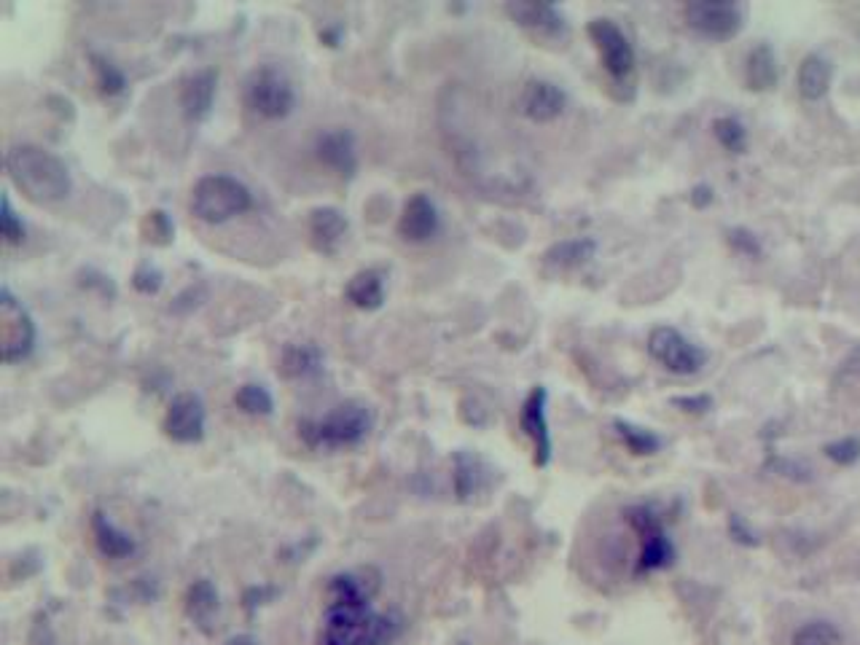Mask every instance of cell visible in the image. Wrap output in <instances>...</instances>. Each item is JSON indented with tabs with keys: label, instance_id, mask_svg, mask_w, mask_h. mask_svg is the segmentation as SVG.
Listing matches in <instances>:
<instances>
[{
	"label": "cell",
	"instance_id": "83f0119b",
	"mask_svg": "<svg viewBox=\"0 0 860 645\" xmlns=\"http://www.w3.org/2000/svg\"><path fill=\"white\" fill-rule=\"evenodd\" d=\"M791 645H842V629L829 618H812L793 629Z\"/></svg>",
	"mask_w": 860,
	"mask_h": 645
},
{
	"label": "cell",
	"instance_id": "d590c367",
	"mask_svg": "<svg viewBox=\"0 0 860 645\" xmlns=\"http://www.w3.org/2000/svg\"><path fill=\"white\" fill-rule=\"evenodd\" d=\"M132 286L140 290V294H157L161 288V272L151 264H140L138 272L132 275Z\"/></svg>",
	"mask_w": 860,
	"mask_h": 645
},
{
	"label": "cell",
	"instance_id": "d6986e66",
	"mask_svg": "<svg viewBox=\"0 0 860 645\" xmlns=\"http://www.w3.org/2000/svg\"><path fill=\"white\" fill-rule=\"evenodd\" d=\"M347 235V218L345 212L336 208H318L309 212V237H313V245L320 250V254L332 256L339 250L342 240Z\"/></svg>",
	"mask_w": 860,
	"mask_h": 645
},
{
	"label": "cell",
	"instance_id": "8992f818",
	"mask_svg": "<svg viewBox=\"0 0 860 645\" xmlns=\"http://www.w3.org/2000/svg\"><path fill=\"white\" fill-rule=\"evenodd\" d=\"M245 106L261 119H286L294 111L296 95L286 76L277 68H256L245 81Z\"/></svg>",
	"mask_w": 860,
	"mask_h": 645
},
{
	"label": "cell",
	"instance_id": "4316f807",
	"mask_svg": "<svg viewBox=\"0 0 860 645\" xmlns=\"http://www.w3.org/2000/svg\"><path fill=\"white\" fill-rule=\"evenodd\" d=\"M613 430H616V436L622 438L624 447L637 457H651V455H656L659 449H662V438H659L656 434H651L649 428H640V425H635V423L616 419V423H613Z\"/></svg>",
	"mask_w": 860,
	"mask_h": 645
},
{
	"label": "cell",
	"instance_id": "3957f363",
	"mask_svg": "<svg viewBox=\"0 0 860 645\" xmlns=\"http://www.w3.org/2000/svg\"><path fill=\"white\" fill-rule=\"evenodd\" d=\"M374 415L366 404L347 401L328 411L326 417L302 419L296 425L299 438L309 449H350L372 434Z\"/></svg>",
	"mask_w": 860,
	"mask_h": 645
},
{
	"label": "cell",
	"instance_id": "836d02e7",
	"mask_svg": "<svg viewBox=\"0 0 860 645\" xmlns=\"http://www.w3.org/2000/svg\"><path fill=\"white\" fill-rule=\"evenodd\" d=\"M0 231H3V240L9 245H19L24 240V226L11 208L9 197H3V202H0Z\"/></svg>",
	"mask_w": 860,
	"mask_h": 645
},
{
	"label": "cell",
	"instance_id": "8d00e7d4",
	"mask_svg": "<svg viewBox=\"0 0 860 645\" xmlns=\"http://www.w3.org/2000/svg\"><path fill=\"white\" fill-rule=\"evenodd\" d=\"M146 224H151V235H154V242H159L157 237H161V242H170V237H172V224H170V218L165 216V212H161V210H154V212H148Z\"/></svg>",
	"mask_w": 860,
	"mask_h": 645
},
{
	"label": "cell",
	"instance_id": "7402d4cb",
	"mask_svg": "<svg viewBox=\"0 0 860 645\" xmlns=\"http://www.w3.org/2000/svg\"><path fill=\"white\" fill-rule=\"evenodd\" d=\"M780 81V64L778 54L769 43H759V47L750 49L745 60V83L750 92H769V89L778 87Z\"/></svg>",
	"mask_w": 860,
	"mask_h": 645
},
{
	"label": "cell",
	"instance_id": "8fae6325",
	"mask_svg": "<svg viewBox=\"0 0 860 645\" xmlns=\"http://www.w3.org/2000/svg\"><path fill=\"white\" fill-rule=\"evenodd\" d=\"M205 428H208V411L202 398L197 393H178L167 406L165 423H161L167 438L176 444H197L205 438Z\"/></svg>",
	"mask_w": 860,
	"mask_h": 645
},
{
	"label": "cell",
	"instance_id": "44dd1931",
	"mask_svg": "<svg viewBox=\"0 0 860 645\" xmlns=\"http://www.w3.org/2000/svg\"><path fill=\"white\" fill-rule=\"evenodd\" d=\"M831 79H833V64L829 57L812 51V54H807L799 64V76H797L799 95L810 102L823 100L831 89Z\"/></svg>",
	"mask_w": 860,
	"mask_h": 645
},
{
	"label": "cell",
	"instance_id": "ffe728a7",
	"mask_svg": "<svg viewBox=\"0 0 860 645\" xmlns=\"http://www.w3.org/2000/svg\"><path fill=\"white\" fill-rule=\"evenodd\" d=\"M92 535H95L97 548H100V554L108 559H127L138 552V544H135L132 535L121 530L116 522L108 519L106 512L92 514Z\"/></svg>",
	"mask_w": 860,
	"mask_h": 645
},
{
	"label": "cell",
	"instance_id": "ba28073f",
	"mask_svg": "<svg viewBox=\"0 0 860 645\" xmlns=\"http://www.w3.org/2000/svg\"><path fill=\"white\" fill-rule=\"evenodd\" d=\"M649 353L664 371L675 374V377H694L708 364V353L672 326L653 328L649 337Z\"/></svg>",
	"mask_w": 860,
	"mask_h": 645
},
{
	"label": "cell",
	"instance_id": "7a4b0ae2",
	"mask_svg": "<svg viewBox=\"0 0 860 645\" xmlns=\"http://www.w3.org/2000/svg\"><path fill=\"white\" fill-rule=\"evenodd\" d=\"M6 170L17 189L36 205L60 202L73 186L65 161L41 146L24 143L11 148L6 153Z\"/></svg>",
	"mask_w": 860,
	"mask_h": 645
},
{
	"label": "cell",
	"instance_id": "74e56055",
	"mask_svg": "<svg viewBox=\"0 0 860 645\" xmlns=\"http://www.w3.org/2000/svg\"><path fill=\"white\" fill-rule=\"evenodd\" d=\"M675 406H681L683 411H691V415H704V411L713 406V398L710 396H702V393H696V396H681L672 401Z\"/></svg>",
	"mask_w": 860,
	"mask_h": 645
},
{
	"label": "cell",
	"instance_id": "9a60e30c",
	"mask_svg": "<svg viewBox=\"0 0 860 645\" xmlns=\"http://www.w3.org/2000/svg\"><path fill=\"white\" fill-rule=\"evenodd\" d=\"M506 14L514 19L520 28L541 38H562L567 32V22L562 11L552 3H530V0H511L506 3Z\"/></svg>",
	"mask_w": 860,
	"mask_h": 645
},
{
	"label": "cell",
	"instance_id": "9c48e42d",
	"mask_svg": "<svg viewBox=\"0 0 860 645\" xmlns=\"http://www.w3.org/2000/svg\"><path fill=\"white\" fill-rule=\"evenodd\" d=\"M36 347V322L9 288L0 290V353L6 364L24 360Z\"/></svg>",
	"mask_w": 860,
	"mask_h": 645
},
{
	"label": "cell",
	"instance_id": "d6a6232c",
	"mask_svg": "<svg viewBox=\"0 0 860 645\" xmlns=\"http://www.w3.org/2000/svg\"><path fill=\"white\" fill-rule=\"evenodd\" d=\"M726 242L732 245V250H737V254L745 258H761V254H764L759 237H755L750 229H745V226H734V229H729Z\"/></svg>",
	"mask_w": 860,
	"mask_h": 645
},
{
	"label": "cell",
	"instance_id": "277c9868",
	"mask_svg": "<svg viewBox=\"0 0 860 645\" xmlns=\"http://www.w3.org/2000/svg\"><path fill=\"white\" fill-rule=\"evenodd\" d=\"M624 519L640 538V554L635 559V576H649V573L668 570V567L675 565V559H678L675 544H672L668 530H664L656 508L649 506V503L626 506Z\"/></svg>",
	"mask_w": 860,
	"mask_h": 645
},
{
	"label": "cell",
	"instance_id": "60d3db41",
	"mask_svg": "<svg viewBox=\"0 0 860 645\" xmlns=\"http://www.w3.org/2000/svg\"><path fill=\"white\" fill-rule=\"evenodd\" d=\"M847 371L858 374V377H860V347H858V350H852L850 358H847Z\"/></svg>",
	"mask_w": 860,
	"mask_h": 645
},
{
	"label": "cell",
	"instance_id": "f35d334b",
	"mask_svg": "<svg viewBox=\"0 0 860 645\" xmlns=\"http://www.w3.org/2000/svg\"><path fill=\"white\" fill-rule=\"evenodd\" d=\"M710 202H713V189H710V186H694V191H691V205L700 210L708 208Z\"/></svg>",
	"mask_w": 860,
	"mask_h": 645
},
{
	"label": "cell",
	"instance_id": "5bb4252c",
	"mask_svg": "<svg viewBox=\"0 0 860 645\" xmlns=\"http://www.w3.org/2000/svg\"><path fill=\"white\" fill-rule=\"evenodd\" d=\"M567 106V95L562 92L557 83L546 79H533L522 87L520 92V111L525 119L535 125H548V121L560 119Z\"/></svg>",
	"mask_w": 860,
	"mask_h": 645
},
{
	"label": "cell",
	"instance_id": "484cf974",
	"mask_svg": "<svg viewBox=\"0 0 860 645\" xmlns=\"http://www.w3.org/2000/svg\"><path fill=\"white\" fill-rule=\"evenodd\" d=\"M594 254H597V242H594L592 237H575V240L554 242L552 248L543 254V264L552 269H560V272H567V269L584 267Z\"/></svg>",
	"mask_w": 860,
	"mask_h": 645
},
{
	"label": "cell",
	"instance_id": "e0dca14e",
	"mask_svg": "<svg viewBox=\"0 0 860 645\" xmlns=\"http://www.w3.org/2000/svg\"><path fill=\"white\" fill-rule=\"evenodd\" d=\"M216 83L218 73L210 68L194 70L180 81V108H184L186 119L202 121L208 119L212 100H216Z\"/></svg>",
	"mask_w": 860,
	"mask_h": 645
},
{
	"label": "cell",
	"instance_id": "cb8c5ba5",
	"mask_svg": "<svg viewBox=\"0 0 860 645\" xmlns=\"http://www.w3.org/2000/svg\"><path fill=\"white\" fill-rule=\"evenodd\" d=\"M345 296L353 307L366 309V312L379 309L385 305V275L379 269H360L347 282Z\"/></svg>",
	"mask_w": 860,
	"mask_h": 645
},
{
	"label": "cell",
	"instance_id": "ab89813d",
	"mask_svg": "<svg viewBox=\"0 0 860 645\" xmlns=\"http://www.w3.org/2000/svg\"><path fill=\"white\" fill-rule=\"evenodd\" d=\"M224 645H258V641L254 635H235V637H229V641H226Z\"/></svg>",
	"mask_w": 860,
	"mask_h": 645
},
{
	"label": "cell",
	"instance_id": "6da1fadb",
	"mask_svg": "<svg viewBox=\"0 0 860 645\" xmlns=\"http://www.w3.org/2000/svg\"><path fill=\"white\" fill-rule=\"evenodd\" d=\"M377 592L379 573L372 567L336 573L326 589L320 645H391L396 641L398 618L372 608Z\"/></svg>",
	"mask_w": 860,
	"mask_h": 645
},
{
	"label": "cell",
	"instance_id": "52a82bcc",
	"mask_svg": "<svg viewBox=\"0 0 860 645\" xmlns=\"http://www.w3.org/2000/svg\"><path fill=\"white\" fill-rule=\"evenodd\" d=\"M685 24L708 41H732L745 28V9L732 0H691L683 11Z\"/></svg>",
	"mask_w": 860,
	"mask_h": 645
},
{
	"label": "cell",
	"instance_id": "5b68a950",
	"mask_svg": "<svg viewBox=\"0 0 860 645\" xmlns=\"http://www.w3.org/2000/svg\"><path fill=\"white\" fill-rule=\"evenodd\" d=\"M254 205L248 186L231 176H205L191 189V212L205 224H226Z\"/></svg>",
	"mask_w": 860,
	"mask_h": 645
},
{
	"label": "cell",
	"instance_id": "30bf717a",
	"mask_svg": "<svg viewBox=\"0 0 860 645\" xmlns=\"http://www.w3.org/2000/svg\"><path fill=\"white\" fill-rule=\"evenodd\" d=\"M594 49L600 51V60L603 68L613 76L616 81H626L635 70V51H632L630 38L624 36V30L619 28L613 19L597 17L586 24Z\"/></svg>",
	"mask_w": 860,
	"mask_h": 645
},
{
	"label": "cell",
	"instance_id": "e575fe53",
	"mask_svg": "<svg viewBox=\"0 0 860 645\" xmlns=\"http://www.w3.org/2000/svg\"><path fill=\"white\" fill-rule=\"evenodd\" d=\"M729 535H732V538H734L740 546H750V548H753V546H759V544H761L759 533H755L753 527H750L748 522L742 519L740 514H732V516H729Z\"/></svg>",
	"mask_w": 860,
	"mask_h": 645
},
{
	"label": "cell",
	"instance_id": "4fadbf2b",
	"mask_svg": "<svg viewBox=\"0 0 860 645\" xmlns=\"http://www.w3.org/2000/svg\"><path fill=\"white\" fill-rule=\"evenodd\" d=\"M315 157H318L328 170L336 176L353 178L358 170V146L355 135L345 127H328L315 138Z\"/></svg>",
	"mask_w": 860,
	"mask_h": 645
},
{
	"label": "cell",
	"instance_id": "2e32d148",
	"mask_svg": "<svg viewBox=\"0 0 860 645\" xmlns=\"http://www.w3.org/2000/svg\"><path fill=\"white\" fill-rule=\"evenodd\" d=\"M438 226H442V218H438L436 202L428 194H412L401 210L398 235L406 242H428L431 237H436Z\"/></svg>",
	"mask_w": 860,
	"mask_h": 645
},
{
	"label": "cell",
	"instance_id": "f1b7e54d",
	"mask_svg": "<svg viewBox=\"0 0 860 645\" xmlns=\"http://www.w3.org/2000/svg\"><path fill=\"white\" fill-rule=\"evenodd\" d=\"M713 135L718 143L726 148L729 153H734V157L748 151V129L737 116H718L713 121Z\"/></svg>",
	"mask_w": 860,
	"mask_h": 645
},
{
	"label": "cell",
	"instance_id": "ac0fdd59",
	"mask_svg": "<svg viewBox=\"0 0 860 645\" xmlns=\"http://www.w3.org/2000/svg\"><path fill=\"white\" fill-rule=\"evenodd\" d=\"M184 608L194 627L205 632V635H212V632H216L218 611H221V597H218L216 584H212L210 578L194 580L189 589H186Z\"/></svg>",
	"mask_w": 860,
	"mask_h": 645
},
{
	"label": "cell",
	"instance_id": "603a6c76",
	"mask_svg": "<svg viewBox=\"0 0 860 645\" xmlns=\"http://www.w3.org/2000/svg\"><path fill=\"white\" fill-rule=\"evenodd\" d=\"M323 369V350L313 341H296L288 345L280 355V366L277 371L286 379H309Z\"/></svg>",
	"mask_w": 860,
	"mask_h": 645
},
{
	"label": "cell",
	"instance_id": "1f68e13d",
	"mask_svg": "<svg viewBox=\"0 0 860 645\" xmlns=\"http://www.w3.org/2000/svg\"><path fill=\"white\" fill-rule=\"evenodd\" d=\"M823 452L831 463H837V466H842V468L856 466V463L860 460V438H856V436L837 438V441L826 444Z\"/></svg>",
	"mask_w": 860,
	"mask_h": 645
},
{
	"label": "cell",
	"instance_id": "d4e9b609",
	"mask_svg": "<svg viewBox=\"0 0 860 645\" xmlns=\"http://www.w3.org/2000/svg\"><path fill=\"white\" fill-rule=\"evenodd\" d=\"M487 479V468L474 452H455L452 457V482H455L457 500H471Z\"/></svg>",
	"mask_w": 860,
	"mask_h": 645
},
{
	"label": "cell",
	"instance_id": "7c38bea8",
	"mask_svg": "<svg viewBox=\"0 0 860 645\" xmlns=\"http://www.w3.org/2000/svg\"><path fill=\"white\" fill-rule=\"evenodd\" d=\"M546 404H548V393L546 387L535 385L533 390L527 393L525 404H522L520 411V425L525 430V436L533 444V460L538 468H546L552 463V430H548V419H546Z\"/></svg>",
	"mask_w": 860,
	"mask_h": 645
},
{
	"label": "cell",
	"instance_id": "4dcf8cb0",
	"mask_svg": "<svg viewBox=\"0 0 860 645\" xmlns=\"http://www.w3.org/2000/svg\"><path fill=\"white\" fill-rule=\"evenodd\" d=\"M89 62H92V70H95V79H97V87H100L102 95H121L127 87V79L125 73H121L116 64L108 60V57L97 54V51H92L89 54Z\"/></svg>",
	"mask_w": 860,
	"mask_h": 645
},
{
	"label": "cell",
	"instance_id": "f546056e",
	"mask_svg": "<svg viewBox=\"0 0 860 645\" xmlns=\"http://www.w3.org/2000/svg\"><path fill=\"white\" fill-rule=\"evenodd\" d=\"M235 406L239 411H245V415L267 417L271 415V409H275V398H271V393L264 385L248 383L235 393Z\"/></svg>",
	"mask_w": 860,
	"mask_h": 645
}]
</instances>
